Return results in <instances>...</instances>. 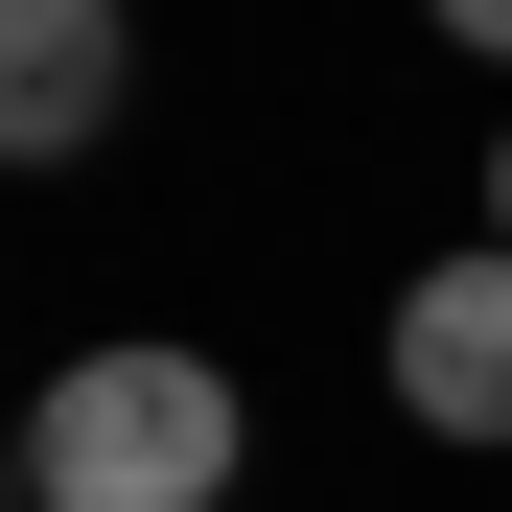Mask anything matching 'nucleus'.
I'll return each instance as SVG.
<instances>
[{"mask_svg": "<svg viewBox=\"0 0 512 512\" xmlns=\"http://www.w3.org/2000/svg\"><path fill=\"white\" fill-rule=\"evenodd\" d=\"M233 466H256V396L163 326H117L24 396V512H233Z\"/></svg>", "mask_w": 512, "mask_h": 512, "instance_id": "f257e3e1", "label": "nucleus"}, {"mask_svg": "<svg viewBox=\"0 0 512 512\" xmlns=\"http://www.w3.org/2000/svg\"><path fill=\"white\" fill-rule=\"evenodd\" d=\"M373 373H396V419H419V443H512V256H489V233L396 280Z\"/></svg>", "mask_w": 512, "mask_h": 512, "instance_id": "f03ea898", "label": "nucleus"}, {"mask_svg": "<svg viewBox=\"0 0 512 512\" xmlns=\"http://www.w3.org/2000/svg\"><path fill=\"white\" fill-rule=\"evenodd\" d=\"M117 117H140V24H117V0H0V163L70 187Z\"/></svg>", "mask_w": 512, "mask_h": 512, "instance_id": "7ed1b4c3", "label": "nucleus"}, {"mask_svg": "<svg viewBox=\"0 0 512 512\" xmlns=\"http://www.w3.org/2000/svg\"><path fill=\"white\" fill-rule=\"evenodd\" d=\"M419 24H443V47H489V70H512V0H419Z\"/></svg>", "mask_w": 512, "mask_h": 512, "instance_id": "20e7f679", "label": "nucleus"}, {"mask_svg": "<svg viewBox=\"0 0 512 512\" xmlns=\"http://www.w3.org/2000/svg\"><path fill=\"white\" fill-rule=\"evenodd\" d=\"M489 256H512V140H489Z\"/></svg>", "mask_w": 512, "mask_h": 512, "instance_id": "39448f33", "label": "nucleus"}, {"mask_svg": "<svg viewBox=\"0 0 512 512\" xmlns=\"http://www.w3.org/2000/svg\"><path fill=\"white\" fill-rule=\"evenodd\" d=\"M0 512H24V443H0Z\"/></svg>", "mask_w": 512, "mask_h": 512, "instance_id": "423d86ee", "label": "nucleus"}]
</instances>
